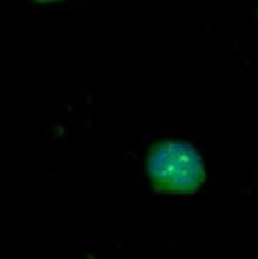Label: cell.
I'll use <instances>...</instances> for the list:
<instances>
[{
	"label": "cell",
	"instance_id": "2",
	"mask_svg": "<svg viewBox=\"0 0 258 259\" xmlns=\"http://www.w3.org/2000/svg\"><path fill=\"white\" fill-rule=\"evenodd\" d=\"M39 3H52V2H59V0H36Z\"/></svg>",
	"mask_w": 258,
	"mask_h": 259
},
{
	"label": "cell",
	"instance_id": "1",
	"mask_svg": "<svg viewBox=\"0 0 258 259\" xmlns=\"http://www.w3.org/2000/svg\"><path fill=\"white\" fill-rule=\"evenodd\" d=\"M147 172L156 190L193 194L204 181V165L197 150L182 141H161L147 155Z\"/></svg>",
	"mask_w": 258,
	"mask_h": 259
}]
</instances>
